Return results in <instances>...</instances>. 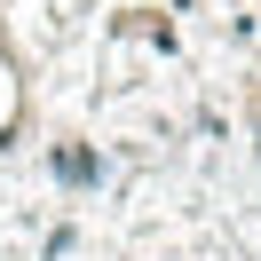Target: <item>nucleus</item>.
Instances as JSON below:
<instances>
[{
    "mask_svg": "<svg viewBox=\"0 0 261 261\" xmlns=\"http://www.w3.org/2000/svg\"><path fill=\"white\" fill-rule=\"evenodd\" d=\"M56 174H64V182H71V190H87V182H95V174H103V159H87V150H80V143H64V150H56Z\"/></svg>",
    "mask_w": 261,
    "mask_h": 261,
    "instance_id": "f257e3e1",
    "label": "nucleus"
}]
</instances>
